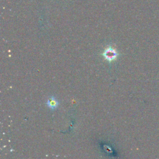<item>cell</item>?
<instances>
[{
	"instance_id": "cell-1",
	"label": "cell",
	"mask_w": 159,
	"mask_h": 159,
	"mask_svg": "<svg viewBox=\"0 0 159 159\" xmlns=\"http://www.w3.org/2000/svg\"><path fill=\"white\" fill-rule=\"evenodd\" d=\"M102 55L107 61H111L116 59L118 53L114 48L109 46L104 50Z\"/></svg>"
},
{
	"instance_id": "cell-2",
	"label": "cell",
	"mask_w": 159,
	"mask_h": 159,
	"mask_svg": "<svg viewBox=\"0 0 159 159\" xmlns=\"http://www.w3.org/2000/svg\"><path fill=\"white\" fill-rule=\"evenodd\" d=\"M47 105L51 109H55L58 106V102L57 101V100L53 96H51L47 100Z\"/></svg>"
}]
</instances>
